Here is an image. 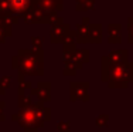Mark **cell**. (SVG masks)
Segmentation results:
<instances>
[]
</instances>
